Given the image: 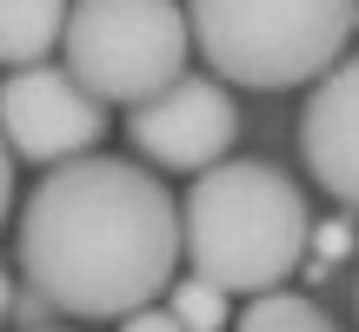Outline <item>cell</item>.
Segmentation results:
<instances>
[{"mask_svg": "<svg viewBox=\"0 0 359 332\" xmlns=\"http://www.w3.org/2000/svg\"><path fill=\"white\" fill-rule=\"evenodd\" d=\"M20 266L67 319H127L180 266V200L140 160L80 153L20 206Z\"/></svg>", "mask_w": 359, "mask_h": 332, "instance_id": "cell-1", "label": "cell"}, {"mask_svg": "<svg viewBox=\"0 0 359 332\" xmlns=\"http://www.w3.org/2000/svg\"><path fill=\"white\" fill-rule=\"evenodd\" d=\"M306 200L266 160H219L193 173V193L180 200V259H193V279L219 293H280L306 259Z\"/></svg>", "mask_w": 359, "mask_h": 332, "instance_id": "cell-2", "label": "cell"}, {"mask_svg": "<svg viewBox=\"0 0 359 332\" xmlns=\"http://www.w3.org/2000/svg\"><path fill=\"white\" fill-rule=\"evenodd\" d=\"M359 0H187V34L219 80L280 93L346 60Z\"/></svg>", "mask_w": 359, "mask_h": 332, "instance_id": "cell-3", "label": "cell"}, {"mask_svg": "<svg viewBox=\"0 0 359 332\" xmlns=\"http://www.w3.org/2000/svg\"><path fill=\"white\" fill-rule=\"evenodd\" d=\"M67 80L100 106H140L187 74V7L180 0H67L60 27Z\"/></svg>", "mask_w": 359, "mask_h": 332, "instance_id": "cell-4", "label": "cell"}, {"mask_svg": "<svg viewBox=\"0 0 359 332\" xmlns=\"http://www.w3.org/2000/svg\"><path fill=\"white\" fill-rule=\"evenodd\" d=\"M107 133L100 100L67 80V67H13L0 80V140L13 160H40V166H67L80 153H93Z\"/></svg>", "mask_w": 359, "mask_h": 332, "instance_id": "cell-5", "label": "cell"}, {"mask_svg": "<svg viewBox=\"0 0 359 332\" xmlns=\"http://www.w3.org/2000/svg\"><path fill=\"white\" fill-rule=\"evenodd\" d=\"M127 140L167 173H206L233 153L240 140V106L219 80H187L180 74L167 93L127 106Z\"/></svg>", "mask_w": 359, "mask_h": 332, "instance_id": "cell-6", "label": "cell"}, {"mask_svg": "<svg viewBox=\"0 0 359 332\" xmlns=\"http://www.w3.org/2000/svg\"><path fill=\"white\" fill-rule=\"evenodd\" d=\"M299 160L313 186H326L339 206L359 213V53L326 67L299 106Z\"/></svg>", "mask_w": 359, "mask_h": 332, "instance_id": "cell-7", "label": "cell"}, {"mask_svg": "<svg viewBox=\"0 0 359 332\" xmlns=\"http://www.w3.org/2000/svg\"><path fill=\"white\" fill-rule=\"evenodd\" d=\"M67 0H0V67H40L60 47Z\"/></svg>", "mask_w": 359, "mask_h": 332, "instance_id": "cell-8", "label": "cell"}, {"mask_svg": "<svg viewBox=\"0 0 359 332\" xmlns=\"http://www.w3.org/2000/svg\"><path fill=\"white\" fill-rule=\"evenodd\" d=\"M240 332H339V326L326 319L313 299H299V293H253Z\"/></svg>", "mask_w": 359, "mask_h": 332, "instance_id": "cell-9", "label": "cell"}, {"mask_svg": "<svg viewBox=\"0 0 359 332\" xmlns=\"http://www.w3.org/2000/svg\"><path fill=\"white\" fill-rule=\"evenodd\" d=\"M167 312L180 332H219L226 326V293L206 279H180V286H167Z\"/></svg>", "mask_w": 359, "mask_h": 332, "instance_id": "cell-10", "label": "cell"}, {"mask_svg": "<svg viewBox=\"0 0 359 332\" xmlns=\"http://www.w3.org/2000/svg\"><path fill=\"white\" fill-rule=\"evenodd\" d=\"M120 332H180V326H173V312L140 306V312H127V319H120Z\"/></svg>", "mask_w": 359, "mask_h": 332, "instance_id": "cell-11", "label": "cell"}, {"mask_svg": "<svg viewBox=\"0 0 359 332\" xmlns=\"http://www.w3.org/2000/svg\"><path fill=\"white\" fill-rule=\"evenodd\" d=\"M306 246H320L326 259H339V253H346V246H353V233H346V219H333V226H320V233H313Z\"/></svg>", "mask_w": 359, "mask_h": 332, "instance_id": "cell-12", "label": "cell"}, {"mask_svg": "<svg viewBox=\"0 0 359 332\" xmlns=\"http://www.w3.org/2000/svg\"><path fill=\"white\" fill-rule=\"evenodd\" d=\"M13 213V153H7V140H0V219Z\"/></svg>", "mask_w": 359, "mask_h": 332, "instance_id": "cell-13", "label": "cell"}, {"mask_svg": "<svg viewBox=\"0 0 359 332\" xmlns=\"http://www.w3.org/2000/svg\"><path fill=\"white\" fill-rule=\"evenodd\" d=\"M13 306V293H7V272H0V312H7Z\"/></svg>", "mask_w": 359, "mask_h": 332, "instance_id": "cell-14", "label": "cell"}]
</instances>
